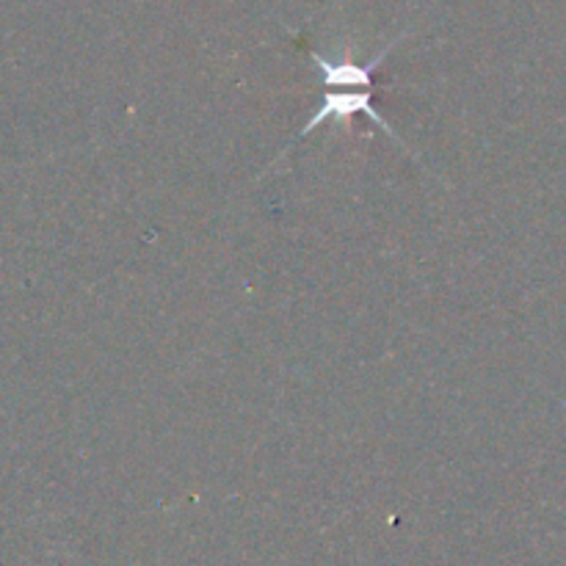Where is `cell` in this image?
Listing matches in <instances>:
<instances>
[{
    "label": "cell",
    "instance_id": "6da1fadb",
    "mask_svg": "<svg viewBox=\"0 0 566 566\" xmlns=\"http://www.w3.org/2000/svg\"><path fill=\"white\" fill-rule=\"evenodd\" d=\"M354 114L370 116V119H374L376 125H379L381 130L387 133V136H392V138H396V142H401V138H398V133L392 130V127L385 122V116H381L379 111L374 108V86H368V88H346V92H332V88H326L324 97H321L318 111H315V114H313V119H310L307 125H304L302 130L296 133V138H293L291 144H287V149H291L296 142H302L304 136H310V133H313V130H318V127L324 125V122H346V119H352ZM287 149H285V153H287Z\"/></svg>",
    "mask_w": 566,
    "mask_h": 566
},
{
    "label": "cell",
    "instance_id": "7a4b0ae2",
    "mask_svg": "<svg viewBox=\"0 0 566 566\" xmlns=\"http://www.w3.org/2000/svg\"><path fill=\"white\" fill-rule=\"evenodd\" d=\"M398 42H401V36L392 39L390 44H385L374 61H352V59L332 61V59H324L321 53H315V50L310 53V59H313L315 70L321 72V83H324L326 88H335V86L368 88L374 86V72L385 64V59L392 53V48H396Z\"/></svg>",
    "mask_w": 566,
    "mask_h": 566
}]
</instances>
